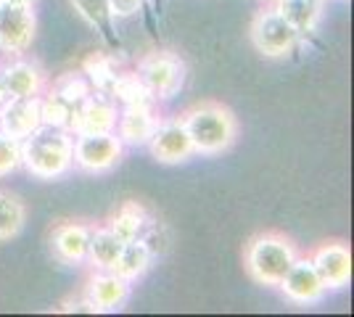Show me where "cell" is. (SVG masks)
I'll return each mask as SVG.
<instances>
[{"mask_svg":"<svg viewBox=\"0 0 354 317\" xmlns=\"http://www.w3.org/2000/svg\"><path fill=\"white\" fill-rule=\"evenodd\" d=\"M119 251H122V241L109 230V227H101V230H90V246H88V257L95 262L98 270H111L114 262H117Z\"/></svg>","mask_w":354,"mask_h":317,"instance_id":"22","label":"cell"},{"mask_svg":"<svg viewBox=\"0 0 354 317\" xmlns=\"http://www.w3.org/2000/svg\"><path fill=\"white\" fill-rule=\"evenodd\" d=\"M283 288V294L288 299H294L296 304H315L323 299L325 286L320 280V275L315 272L310 259H294V265L288 267V272L283 275V280L278 283Z\"/></svg>","mask_w":354,"mask_h":317,"instance_id":"12","label":"cell"},{"mask_svg":"<svg viewBox=\"0 0 354 317\" xmlns=\"http://www.w3.org/2000/svg\"><path fill=\"white\" fill-rule=\"evenodd\" d=\"M85 72L90 75V82L95 85V90H101V93L111 90V85H114V79H117L114 64H111L109 59H104V56H93V59H88Z\"/></svg>","mask_w":354,"mask_h":317,"instance_id":"25","label":"cell"},{"mask_svg":"<svg viewBox=\"0 0 354 317\" xmlns=\"http://www.w3.org/2000/svg\"><path fill=\"white\" fill-rule=\"evenodd\" d=\"M77 14L88 21L95 32H101L106 43L117 46V35H114V14H111V6L109 0H72Z\"/></svg>","mask_w":354,"mask_h":317,"instance_id":"19","label":"cell"},{"mask_svg":"<svg viewBox=\"0 0 354 317\" xmlns=\"http://www.w3.org/2000/svg\"><path fill=\"white\" fill-rule=\"evenodd\" d=\"M40 124H43V114H40V98L37 95L6 98L0 104V133L21 140Z\"/></svg>","mask_w":354,"mask_h":317,"instance_id":"10","label":"cell"},{"mask_svg":"<svg viewBox=\"0 0 354 317\" xmlns=\"http://www.w3.org/2000/svg\"><path fill=\"white\" fill-rule=\"evenodd\" d=\"M16 166H21V140L0 133V177L11 175Z\"/></svg>","mask_w":354,"mask_h":317,"instance_id":"26","label":"cell"},{"mask_svg":"<svg viewBox=\"0 0 354 317\" xmlns=\"http://www.w3.org/2000/svg\"><path fill=\"white\" fill-rule=\"evenodd\" d=\"M109 93H111L124 108H133V106H146V108H151L153 101H156V98L146 90V85L140 82L138 75H117V79H114V85H111Z\"/></svg>","mask_w":354,"mask_h":317,"instance_id":"23","label":"cell"},{"mask_svg":"<svg viewBox=\"0 0 354 317\" xmlns=\"http://www.w3.org/2000/svg\"><path fill=\"white\" fill-rule=\"evenodd\" d=\"M90 227L80 222H59L50 233V249L53 257L64 265H82L88 259Z\"/></svg>","mask_w":354,"mask_h":317,"instance_id":"13","label":"cell"},{"mask_svg":"<svg viewBox=\"0 0 354 317\" xmlns=\"http://www.w3.org/2000/svg\"><path fill=\"white\" fill-rule=\"evenodd\" d=\"M27 222V206L24 201L0 188V241H11L21 233V227Z\"/></svg>","mask_w":354,"mask_h":317,"instance_id":"21","label":"cell"},{"mask_svg":"<svg viewBox=\"0 0 354 317\" xmlns=\"http://www.w3.org/2000/svg\"><path fill=\"white\" fill-rule=\"evenodd\" d=\"M130 296V283L117 272H98L88 283V304L93 312H111L119 309Z\"/></svg>","mask_w":354,"mask_h":317,"instance_id":"14","label":"cell"},{"mask_svg":"<svg viewBox=\"0 0 354 317\" xmlns=\"http://www.w3.org/2000/svg\"><path fill=\"white\" fill-rule=\"evenodd\" d=\"M151 3H153V6H156V8H162V0H151Z\"/></svg>","mask_w":354,"mask_h":317,"instance_id":"29","label":"cell"},{"mask_svg":"<svg viewBox=\"0 0 354 317\" xmlns=\"http://www.w3.org/2000/svg\"><path fill=\"white\" fill-rule=\"evenodd\" d=\"M251 43L259 53H265L267 59H281L286 53H291L294 46L299 43V32L286 21L278 8L272 11H262L251 21Z\"/></svg>","mask_w":354,"mask_h":317,"instance_id":"4","label":"cell"},{"mask_svg":"<svg viewBox=\"0 0 354 317\" xmlns=\"http://www.w3.org/2000/svg\"><path fill=\"white\" fill-rule=\"evenodd\" d=\"M148 267H151V246L143 238H133L122 243V251L111 270L130 283V280H138Z\"/></svg>","mask_w":354,"mask_h":317,"instance_id":"17","label":"cell"},{"mask_svg":"<svg viewBox=\"0 0 354 317\" xmlns=\"http://www.w3.org/2000/svg\"><path fill=\"white\" fill-rule=\"evenodd\" d=\"M281 16L294 27L299 35H307L317 27L320 16H323L325 0H278L275 6Z\"/></svg>","mask_w":354,"mask_h":317,"instance_id":"18","label":"cell"},{"mask_svg":"<svg viewBox=\"0 0 354 317\" xmlns=\"http://www.w3.org/2000/svg\"><path fill=\"white\" fill-rule=\"evenodd\" d=\"M35 14L30 6L0 0V50L24 53L35 40Z\"/></svg>","mask_w":354,"mask_h":317,"instance_id":"7","label":"cell"},{"mask_svg":"<svg viewBox=\"0 0 354 317\" xmlns=\"http://www.w3.org/2000/svg\"><path fill=\"white\" fill-rule=\"evenodd\" d=\"M156 117H153V108L146 106H133V108H124L122 117H119V140L127 143V146H143L151 140L153 130H156Z\"/></svg>","mask_w":354,"mask_h":317,"instance_id":"16","label":"cell"},{"mask_svg":"<svg viewBox=\"0 0 354 317\" xmlns=\"http://www.w3.org/2000/svg\"><path fill=\"white\" fill-rule=\"evenodd\" d=\"M43 88V75L35 64L27 61H14L0 69V93L3 98H24V95H37Z\"/></svg>","mask_w":354,"mask_h":317,"instance_id":"15","label":"cell"},{"mask_svg":"<svg viewBox=\"0 0 354 317\" xmlns=\"http://www.w3.org/2000/svg\"><path fill=\"white\" fill-rule=\"evenodd\" d=\"M296 249L286 236L262 233L246 249V270L262 286H278L288 267L294 265Z\"/></svg>","mask_w":354,"mask_h":317,"instance_id":"3","label":"cell"},{"mask_svg":"<svg viewBox=\"0 0 354 317\" xmlns=\"http://www.w3.org/2000/svg\"><path fill=\"white\" fill-rule=\"evenodd\" d=\"M148 225V214L146 209L138 204V201H127L117 209V214L111 217V225L109 230L117 236L119 241H133V238H140L143 227Z\"/></svg>","mask_w":354,"mask_h":317,"instance_id":"20","label":"cell"},{"mask_svg":"<svg viewBox=\"0 0 354 317\" xmlns=\"http://www.w3.org/2000/svg\"><path fill=\"white\" fill-rule=\"evenodd\" d=\"M183 124L191 135L193 151L214 156V153L227 151L236 140L238 124L236 117L227 106L222 104H198L188 108L183 117Z\"/></svg>","mask_w":354,"mask_h":317,"instance_id":"2","label":"cell"},{"mask_svg":"<svg viewBox=\"0 0 354 317\" xmlns=\"http://www.w3.org/2000/svg\"><path fill=\"white\" fill-rule=\"evenodd\" d=\"M122 140L114 133H82L74 137V164L85 172H106L119 162Z\"/></svg>","mask_w":354,"mask_h":317,"instance_id":"6","label":"cell"},{"mask_svg":"<svg viewBox=\"0 0 354 317\" xmlns=\"http://www.w3.org/2000/svg\"><path fill=\"white\" fill-rule=\"evenodd\" d=\"M143 3H146V0H109V6H111V14L119 16V19L138 14V11L143 8Z\"/></svg>","mask_w":354,"mask_h":317,"instance_id":"27","label":"cell"},{"mask_svg":"<svg viewBox=\"0 0 354 317\" xmlns=\"http://www.w3.org/2000/svg\"><path fill=\"white\" fill-rule=\"evenodd\" d=\"M74 133L59 124H40L21 137V164L40 180H56L74 164Z\"/></svg>","mask_w":354,"mask_h":317,"instance_id":"1","label":"cell"},{"mask_svg":"<svg viewBox=\"0 0 354 317\" xmlns=\"http://www.w3.org/2000/svg\"><path fill=\"white\" fill-rule=\"evenodd\" d=\"M8 3H19V6H32V0H8Z\"/></svg>","mask_w":354,"mask_h":317,"instance_id":"28","label":"cell"},{"mask_svg":"<svg viewBox=\"0 0 354 317\" xmlns=\"http://www.w3.org/2000/svg\"><path fill=\"white\" fill-rule=\"evenodd\" d=\"M315 272L320 275L325 291L344 288L352 278V254L344 243H325L310 257Z\"/></svg>","mask_w":354,"mask_h":317,"instance_id":"11","label":"cell"},{"mask_svg":"<svg viewBox=\"0 0 354 317\" xmlns=\"http://www.w3.org/2000/svg\"><path fill=\"white\" fill-rule=\"evenodd\" d=\"M148 143H151V153H153L162 164H180V162L191 159L193 153H196L193 151L191 135H188L183 119L159 122Z\"/></svg>","mask_w":354,"mask_h":317,"instance_id":"9","label":"cell"},{"mask_svg":"<svg viewBox=\"0 0 354 317\" xmlns=\"http://www.w3.org/2000/svg\"><path fill=\"white\" fill-rule=\"evenodd\" d=\"M117 127V106L111 101L109 93L95 90V95L90 93L82 104L77 106L72 122H69V130L74 135H82V133H114Z\"/></svg>","mask_w":354,"mask_h":317,"instance_id":"8","label":"cell"},{"mask_svg":"<svg viewBox=\"0 0 354 317\" xmlns=\"http://www.w3.org/2000/svg\"><path fill=\"white\" fill-rule=\"evenodd\" d=\"M53 95H59L61 101H66L69 106L77 108L90 95V85L77 75L61 77L59 82H56V88H53Z\"/></svg>","mask_w":354,"mask_h":317,"instance_id":"24","label":"cell"},{"mask_svg":"<svg viewBox=\"0 0 354 317\" xmlns=\"http://www.w3.org/2000/svg\"><path fill=\"white\" fill-rule=\"evenodd\" d=\"M138 77L153 98H172L185 82V64L172 53H151L138 64Z\"/></svg>","mask_w":354,"mask_h":317,"instance_id":"5","label":"cell"}]
</instances>
